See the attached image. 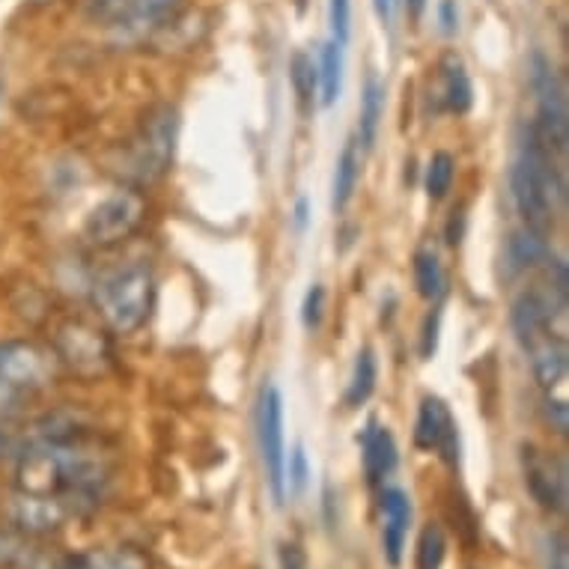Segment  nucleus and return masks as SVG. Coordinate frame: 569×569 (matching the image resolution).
Returning a JSON list of instances; mask_svg holds the SVG:
<instances>
[{"label":"nucleus","instance_id":"nucleus-35","mask_svg":"<svg viewBox=\"0 0 569 569\" xmlns=\"http://www.w3.org/2000/svg\"><path fill=\"white\" fill-rule=\"evenodd\" d=\"M376 12H379V21H382L385 28H391L393 24V0H373Z\"/></svg>","mask_w":569,"mask_h":569},{"label":"nucleus","instance_id":"nucleus-23","mask_svg":"<svg viewBox=\"0 0 569 569\" xmlns=\"http://www.w3.org/2000/svg\"><path fill=\"white\" fill-rule=\"evenodd\" d=\"M290 78H292V90L299 96V104L305 111H310L313 104H317L319 96V69L313 63V57L299 51V54L292 57L290 63Z\"/></svg>","mask_w":569,"mask_h":569},{"label":"nucleus","instance_id":"nucleus-30","mask_svg":"<svg viewBox=\"0 0 569 569\" xmlns=\"http://www.w3.org/2000/svg\"><path fill=\"white\" fill-rule=\"evenodd\" d=\"M280 569H308V551L301 549L299 542H283L278 551Z\"/></svg>","mask_w":569,"mask_h":569},{"label":"nucleus","instance_id":"nucleus-37","mask_svg":"<svg viewBox=\"0 0 569 569\" xmlns=\"http://www.w3.org/2000/svg\"><path fill=\"white\" fill-rule=\"evenodd\" d=\"M296 224H299V230H305V224H308V200L305 197L296 203Z\"/></svg>","mask_w":569,"mask_h":569},{"label":"nucleus","instance_id":"nucleus-15","mask_svg":"<svg viewBox=\"0 0 569 569\" xmlns=\"http://www.w3.org/2000/svg\"><path fill=\"white\" fill-rule=\"evenodd\" d=\"M365 475L370 483H382L393 475V468L400 462V453H397V441H393L391 430L370 420V427L365 432Z\"/></svg>","mask_w":569,"mask_h":569},{"label":"nucleus","instance_id":"nucleus-9","mask_svg":"<svg viewBox=\"0 0 569 569\" xmlns=\"http://www.w3.org/2000/svg\"><path fill=\"white\" fill-rule=\"evenodd\" d=\"M257 441H260L262 468L269 480L274 505H287V441H283V397L274 382L260 388L257 400Z\"/></svg>","mask_w":569,"mask_h":569},{"label":"nucleus","instance_id":"nucleus-27","mask_svg":"<svg viewBox=\"0 0 569 569\" xmlns=\"http://www.w3.org/2000/svg\"><path fill=\"white\" fill-rule=\"evenodd\" d=\"M310 483V462H308V453L301 445H296L292 450V457L287 459V495L292 498H299Z\"/></svg>","mask_w":569,"mask_h":569},{"label":"nucleus","instance_id":"nucleus-6","mask_svg":"<svg viewBox=\"0 0 569 569\" xmlns=\"http://www.w3.org/2000/svg\"><path fill=\"white\" fill-rule=\"evenodd\" d=\"M54 349L37 340H3L0 343V400H19L46 391L57 376Z\"/></svg>","mask_w":569,"mask_h":569},{"label":"nucleus","instance_id":"nucleus-36","mask_svg":"<svg viewBox=\"0 0 569 569\" xmlns=\"http://www.w3.org/2000/svg\"><path fill=\"white\" fill-rule=\"evenodd\" d=\"M406 10H409L411 21H418L423 10H427V0H406Z\"/></svg>","mask_w":569,"mask_h":569},{"label":"nucleus","instance_id":"nucleus-10","mask_svg":"<svg viewBox=\"0 0 569 569\" xmlns=\"http://www.w3.org/2000/svg\"><path fill=\"white\" fill-rule=\"evenodd\" d=\"M87 513V507L69 498H57V495H33V492H16L10 505V522L19 531L28 533H48L57 531L72 516Z\"/></svg>","mask_w":569,"mask_h":569},{"label":"nucleus","instance_id":"nucleus-24","mask_svg":"<svg viewBox=\"0 0 569 569\" xmlns=\"http://www.w3.org/2000/svg\"><path fill=\"white\" fill-rule=\"evenodd\" d=\"M415 283H418L420 296L430 301L445 292V269H441L439 253L430 248L415 253Z\"/></svg>","mask_w":569,"mask_h":569},{"label":"nucleus","instance_id":"nucleus-17","mask_svg":"<svg viewBox=\"0 0 569 569\" xmlns=\"http://www.w3.org/2000/svg\"><path fill=\"white\" fill-rule=\"evenodd\" d=\"M361 168H365V150H361L358 138H349L343 143L340 156H337L335 194H331L335 212H343L346 206L352 203L355 188H358V182H361Z\"/></svg>","mask_w":569,"mask_h":569},{"label":"nucleus","instance_id":"nucleus-20","mask_svg":"<svg viewBox=\"0 0 569 569\" xmlns=\"http://www.w3.org/2000/svg\"><path fill=\"white\" fill-rule=\"evenodd\" d=\"M507 260H510V269L525 271L537 266V262L549 260V244H546V233H537L531 227H525L519 233L510 236V244H507Z\"/></svg>","mask_w":569,"mask_h":569},{"label":"nucleus","instance_id":"nucleus-33","mask_svg":"<svg viewBox=\"0 0 569 569\" xmlns=\"http://www.w3.org/2000/svg\"><path fill=\"white\" fill-rule=\"evenodd\" d=\"M439 21H441V30H445V33H457L459 12H457V3H453V0H441Z\"/></svg>","mask_w":569,"mask_h":569},{"label":"nucleus","instance_id":"nucleus-25","mask_svg":"<svg viewBox=\"0 0 569 569\" xmlns=\"http://www.w3.org/2000/svg\"><path fill=\"white\" fill-rule=\"evenodd\" d=\"M448 555V537L441 531V525H427L418 537V555H415V567L418 569H441Z\"/></svg>","mask_w":569,"mask_h":569},{"label":"nucleus","instance_id":"nucleus-8","mask_svg":"<svg viewBox=\"0 0 569 569\" xmlns=\"http://www.w3.org/2000/svg\"><path fill=\"white\" fill-rule=\"evenodd\" d=\"M143 221H147V197L140 194L138 188L126 186L117 188L113 194L99 200L87 212L81 236L93 248H113L138 233Z\"/></svg>","mask_w":569,"mask_h":569},{"label":"nucleus","instance_id":"nucleus-16","mask_svg":"<svg viewBox=\"0 0 569 569\" xmlns=\"http://www.w3.org/2000/svg\"><path fill=\"white\" fill-rule=\"evenodd\" d=\"M439 104L450 113H466L475 104V87L466 72V63L457 54H448L439 63Z\"/></svg>","mask_w":569,"mask_h":569},{"label":"nucleus","instance_id":"nucleus-31","mask_svg":"<svg viewBox=\"0 0 569 569\" xmlns=\"http://www.w3.org/2000/svg\"><path fill=\"white\" fill-rule=\"evenodd\" d=\"M549 569H569V549L567 533H555L549 542Z\"/></svg>","mask_w":569,"mask_h":569},{"label":"nucleus","instance_id":"nucleus-38","mask_svg":"<svg viewBox=\"0 0 569 569\" xmlns=\"http://www.w3.org/2000/svg\"><path fill=\"white\" fill-rule=\"evenodd\" d=\"M33 7H46V3H54V0H30Z\"/></svg>","mask_w":569,"mask_h":569},{"label":"nucleus","instance_id":"nucleus-12","mask_svg":"<svg viewBox=\"0 0 569 569\" xmlns=\"http://www.w3.org/2000/svg\"><path fill=\"white\" fill-rule=\"evenodd\" d=\"M525 483L542 510H567V466L560 459L542 457L537 448H525Z\"/></svg>","mask_w":569,"mask_h":569},{"label":"nucleus","instance_id":"nucleus-32","mask_svg":"<svg viewBox=\"0 0 569 569\" xmlns=\"http://www.w3.org/2000/svg\"><path fill=\"white\" fill-rule=\"evenodd\" d=\"M546 418H549L551 430L558 432V436H567V430H569L567 402H563V400H549V406H546Z\"/></svg>","mask_w":569,"mask_h":569},{"label":"nucleus","instance_id":"nucleus-11","mask_svg":"<svg viewBox=\"0 0 569 569\" xmlns=\"http://www.w3.org/2000/svg\"><path fill=\"white\" fill-rule=\"evenodd\" d=\"M415 445L420 450H439L450 468L459 466V427L439 397H423L415 420Z\"/></svg>","mask_w":569,"mask_h":569},{"label":"nucleus","instance_id":"nucleus-7","mask_svg":"<svg viewBox=\"0 0 569 569\" xmlns=\"http://www.w3.org/2000/svg\"><path fill=\"white\" fill-rule=\"evenodd\" d=\"M57 365L66 367L78 379H102L113 365V346L108 331L87 319H66L54 331Z\"/></svg>","mask_w":569,"mask_h":569},{"label":"nucleus","instance_id":"nucleus-5","mask_svg":"<svg viewBox=\"0 0 569 569\" xmlns=\"http://www.w3.org/2000/svg\"><path fill=\"white\" fill-rule=\"evenodd\" d=\"M93 301L104 328L113 335H134L147 326L156 308V278L147 262H129L104 274L93 290Z\"/></svg>","mask_w":569,"mask_h":569},{"label":"nucleus","instance_id":"nucleus-29","mask_svg":"<svg viewBox=\"0 0 569 569\" xmlns=\"http://www.w3.org/2000/svg\"><path fill=\"white\" fill-rule=\"evenodd\" d=\"M322 308H326V290L313 283L305 296V305H301V319H305V326L308 328H319L322 322Z\"/></svg>","mask_w":569,"mask_h":569},{"label":"nucleus","instance_id":"nucleus-13","mask_svg":"<svg viewBox=\"0 0 569 569\" xmlns=\"http://www.w3.org/2000/svg\"><path fill=\"white\" fill-rule=\"evenodd\" d=\"M411 528V498L400 486H388L382 492V555L393 569L402 563L406 540Z\"/></svg>","mask_w":569,"mask_h":569},{"label":"nucleus","instance_id":"nucleus-26","mask_svg":"<svg viewBox=\"0 0 569 569\" xmlns=\"http://www.w3.org/2000/svg\"><path fill=\"white\" fill-rule=\"evenodd\" d=\"M453 177H457V161L450 152H436L430 159V168H427V194L430 200H441L448 197L450 186H453Z\"/></svg>","mask_w":569,"mask_h":569},{"label":"nucleus","instance_id":"nucleus-19","mask_svg":"<svg viewBox=\"0 0 569 569\" xmlns=\"http://www.w3.org/2000/svg\"><path fill=\"white\" fill-rule=\"evenodd\" d=\"M319 104L322 108H331V104L340 99V90H343V46L328 39L322 46V54H319Z\"/></svg>","mask_w":569,"mask_h":569},{"label":"nucleus","instance_id":"nucleus-22","mask_svg":"<svg viewBox=\"0 0 569 569\" xmlns=\"http://www.w3.org/2000/svg\"><path fill=\"white\" fill-rule=\"evenodd\" d=\"M373 388H376V355L373 349H361V352H358V361H355L349 388H346V406H349V409L365 406V402L370 400Z\"/></svg>","mask_w":569,"mask_h":569},{"label":"nucleus","instance_id":"nucleus-2","mask_svg":"<svg viewBox=\"0 0 569 569\" xmlns=\"http://www.w3.org/2000/svg\"><path fill=\"white\" fill-rule=\"evenodd\" d=\"M555 313H558L555 301L542 290L522 292L513 301V313H510L516 337H519V343H522V349L531 358L533 379L546 391H551V388H558L563 382L569 358L563 337L551 328Z\"/></svg>","mask_w":569,"mask_h":569},{"label":"nucleus","instance_id":"nucleus-18","mask_svg":"<svg viewBox=\"0 0 569 569\" xmlns=\"http://www.w3.org/2000/svg\"><path fill=\"white\" fill-rule=\"evenodd\" d=\"M385 113V84L379 76H367L365 93H361V113H358V143L361 150H373L376 138H379V126H382Z\"/></svg>","mask_w":569,"mask_h":569},{"label":"nucleus","instance_id":"nucleus-14","mask_svg":"<svg viewBox=\"0 0 569 569\" xmlns=\"http://www.w3.org/2000/svg\"><path fill=\"white\" fill-rule=\"evenodd\" d=\"M179 3H182V0H131L129 21L120 24V28H113V37H117V42H122V46L143 42V39L152 37V33L177 12Z\"/></svg>","mask_w":569,"mask_h":569},{"label":"nucleus","instance_id":"nucleus-3","mask_svg":"<svg viewBox=\"0 0 569 569\" xmlns=\"http://www.w3.org/2000/svg\"><path fill=\"white\" fill-rule=\"evenodd\" d=\"M510 191L525 227L537 233L555 230L567 206V182L551 156L528 147L510 170Z\"/></svg>","mask_w":569,"mask_h":569},{"label":"nucleus","instance_id":"nucleus-1","mask_svg":"<svg viewBox=\"0 0 569 569\" xmlns=\"http://www.w3.org/2000/svg\"><path fill=\"white\" fill-rule=\"evenodd\" d=\"M16 459H19V471H16L19 492L57 495L78 501L87 510L99 501V492L111 477L104 453L90 448L84 436L33 445L21 450Z\"/></svg>","mask_w":569,"mask_h":569},{"label":"nucleus","instance_id":"nucleus-28","mask_svg":"<svg viewBox=\"0 0 569 569\" xmlns=\"http://www.w3.org/2000/svg\"><path fill=\"white\" fill-rule=\"evenodd\" d=\"M328 16H331L335 42L346 46L352 37V0H328Z\"/></svg>","mask_w":569,"mask_h":569},{"label":"nucleus","instance_id":"nucleus-21","mask_svg":"<svg viewBox=\"0 0 569 569\" xmlns=\"http://www.w3.org/2000/svg\"><path fill=\"white\" fill-rule=\"evenodd\" d=\"M57 569H147V560L131 549L87 551V555L66 558Z\"/></svg>","mask_w":569,"mask_h":569},{"label":"nucleus","instance_id":"nucleus-4","mask_svg":"<svg viewBox=\"0 0 569 569\" xmlns=\"http://www.w3.org/2000/svg\"><path fill=\"white\" fill-rule=\"evenodd\" d=\"M177 138H179V113L173 104H152L150 111L143 113L138 129L126 140V147L117 161V173L131 188L150 186L161 179L173 164L177 156Z\"/></svg>","mask_w":569,"mask_h":569},{"label":"nucleus","instance_id":"nucleus-34","mask_svg":"<svg viewBox=\"0 0 569 569\" xmlns=\"http://www.w3.org/2000/svg\"><path fill=\"white\" fill-rule=\"evenodd\" d=\"M436 331H439V322H427V331H423V346H420V352H423V358L430 361L432 352H436Z\"/></svg>","mask_w":569,"mask_h":569}]
</instances>
